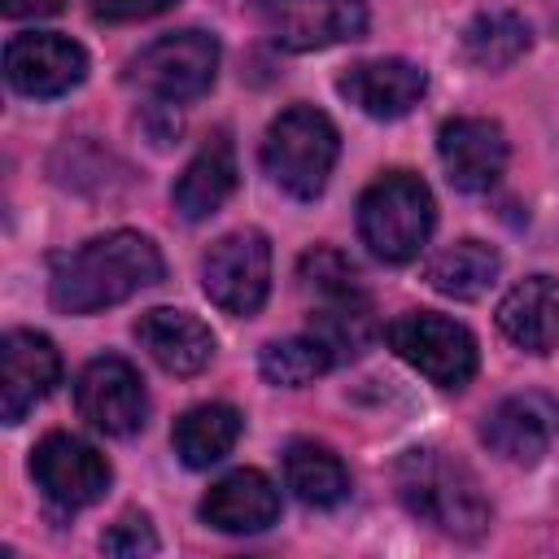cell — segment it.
Listing matches in <instances>:
<instances>
[{"label":"cell","mask_w":559,"mask_h":559,"mask_svg":"<svg viewBox=\"0 0 559 559\" xmlns=\"http://www.w3.org/2000/svg\"><path fill=\"white\" fill-rule=\"evenodd\" d=\"M437 157L459 192H489L507 166V135L489 118H450L437 131Z\"/></svg>","instance_id":"cell-13"},{"label":"cell","mask_w":559,"mask_h":559,"mask_svg":"<svg viewBox=\"0 0 559 559\" xmlns=\"http://www.w3.org/2000/svg\"><path fill=\"white\" fill-rule=\"evenodd\" d=\"M393 489L415 520H424L450 537L472 542L489 524V502L480 493L476 472L437 445H411L393 463Z\"/></svg>","instance_id":"cell-2"},{"label":"cell","mask_w":559,"mask_h":559,"mask_svg":"<svg viewBox=\"0 0 559 559\" xmlns=\"http://www.w3.org/2000/svg\"><path fill=\"white\" fill-rule=\"evenodd\" d=\"M341 135L332 118L314 105H288L280 118H271L262 140V170L297 201H314L328 188V175L336 166Z\"/></svg>","instance_id":"cell-4"},{"label":"cell","mask_w":559,"mask_h":559,"mask_svg":"<svg viewBox=\"0 0 559 559\" xmlns=\"http://www.w3.org/2000/svg\"><path fill=\"white\" fill-rule=\"evenodd\" d=\"M179 0H87V13L96 22H140V17H157Z\"/></svg>","instance_id":"cell-27"},{"label":"cell","mask_w":559,"mask_h":559,"mask_svg":"<svg viewBox=\"0 0 559 559\" xmlns=\"http://www.w3.org/2000/svg\"><path fill=\"white\" fill-rule=\"evenodd\" d=\"M428 87V74L406 61V57H376V61H358L341 74L336 92L358 105L367 118H402L419 105Z\"/></svg>","instance_id":"cell-14"},{"label":"cell","mask_w":559,"mask_h":559,"mask_svg":"<svg viewBox=\"0 0 559 559\" xmlns=\"http://www.w3.org/2000/svg\"><path fill=\"white\" fill-rule=\"evenodd\" d=\"M74 406L79 415L105 432V437H131L144 428V415H148V393H144V380L140 371L127 362V358H92L79 380H74Z\"/></svg>","instance_id":"cell-10"},{"label":"cell","mask_w":559,"mask_h":559,"mask_svg":"<svg viewBox=\"0 0 559 559\" xmlns=\"http://www.w3.org/2000/svg\"><path fill=\"white\" fill-rule=\"evenodd\" d=\"M384 341L402 362H411L424 380H432L441 389H463L476 376V362H480L476 336L463 323H454V319H445L437 310L397 314L384 328Z\"/></svg>","instance_id":"cell-5"},{"label":"cell","mask_w":559,"mask_h":559,"mask_svg":"<svg viewBox=\"0 0 559 559\" xmlns=\"http://www.w3.org/2000/svg\"><path fill=\"white\" fill-rule=\"evenodd\" d=\"M498 271H502V258H498L493 245H485V240H454V245H445V249L428 262L424 280H428L441 297L472 301V297H480V293L498 280Z\"/></svg>","instance_id":"cell-21"},{"label":"cell","mask_w":559,"mask_h":559,"mask_svg":"<svg viewBox=\"0 0 559 559\" xmlns=\"http://www.w3.org/2000/svg\"><path fill=\"white\" fill-rule=\"evenodd\" d=\"M201 288L227 314H258L271 293V245L262 231H227L201 258Z\"/></svg>","instance_id":"cell-7"},{"label":"cell","mask_w":559,"mask_h":559,"mask_svg":"<svg viewBox=\"0 0 559 559\" xmlns=\"http://www.w3.org/2000/svg\"><path fill=\"white\" fill-rule=\"evenodd\" d=\"M87 74V52L57 31H22L4 44V79L22 96H61Z\"/></svg>","instance_id":"cell-11"},{"label":"cell","mask_w":559,"mask_h":559,"mask_svg":"<svg viewBox=\"0 0 559 559\" xmlns=\"http://www.w3.org/2000/svg\"><path fill=\"white\" fill-rule=\"evenodd\" d=\"M297 280L301 288L319 301V306H332V301H354V297H367L362 284H358V271L345 253L328 249V245H314L301 253L297 262Z\"/></svg>","instance_id":"cell-25"},{"label":"cell","mask_w":559,"mask_h":559,"mask_svg":"<svg viewBox=\"0 0 559 559\" xmlns=\"http://www.w3.org/2000/svg\"><path fill=\"white\" fill-rule=\"evenodd\" d=\"M240 428H245V419H240L236 406H227V402H201V406H192V411H183L175 419L170 445L183 459V467H210L223 454H231Z\"/></svg>","instance_id":"cell-20"},{"label":"cell","mask_w":559,"mask_h":559,"mask_svg":"<svg viewBox=\"0 0 559 559\" xmlns=\"http://www.w3.org/2000/svg\"><path fill=\"white\" fill-rule=\"evenodd\" d=\"M100 550H105V555H122V559L157 555V533H153V524H148V515H144V511H127L118 524H109V528H105Z\"/></svg>","instance_id":"cell-26"},{"label":"cell","mask_w":559,"mask_h":559,"mask_svg":"<svg viewBox=\"0 0 559 559\" xmlns=\"http://www.w3.org/2000/svg\"><path fill=\"white\" fill-rule=\"evenodd\" d=\"M533 44V31L520 13L511 9H485L463 26V57L476 70H502L511 61H520Z\"/></svg>","instance_id":"cell-23"},{"label":"cell","mask_w":559,"mask_h":559,"mask_svg":"<svg viewBox=\"0 0 559 559\" xmlns=\"http://www.w3.org/2000/svg\"><path fill=\"white\" fill-rule=\"evenodd\" d=\"M201 520L218 533H262L280 520V489L258 467H236L201 498Z\"/></svg>","instance_id":"cell-16"},{"label":"cell","mask_w":559,"mask_h":559,"mask_svg":"<svg viewBox=\"0 0 559 559\" xmlns=\"http://www.w3.org/2000/svg\"><path fill=\"white\" fill-rule=\"evenodd\" d=\"M231 192H236V153H231V140L227 135H210L197 148V157L183 166V175L175 179L170 201H175V210L188 223H197V218H210Z\"/></svg>","instance_id":"cell-19"},{"label":"cell","mask_w":559,"mask_h":559,"mask_svg":"<svg viewBox=\"0 0 559 559\" xmlns=\"http://www.w3.org/2000/svg\"><path fill=\"white\" fill-rule=\"evenodd\" d=\"M253 13L262 31L293 52L332 48L367 31L362 0H253Z\"/></svg>","instance_id":"cell-8"},{"label":"cell","mask_w":559,"mask_h":559,"mask_svg":"<svg viewBox=\"0 0 559 559\" xmlns=\"http://www.w3.org/2000/svg\"><path fill=\"white\" fill-rule=\"evenodd\" d=\"M437 227L432 192L411 170H384L358 197V236L380 262H411Z\"/></svg>","instance_id":"cell-3"},{"label":"cell","mask_w":559,"mask_h":559,"mask_svg":"<svg viewBox=\"0 0 559 559\" xmlns=\"http://www.w3.org/2000/svg\"><path fill=\"white\" fill-rule=\"evenodd\" d=\"M218 74V39L205 31H170L127 61V83L157 100H197Z\"/></svg>","instance_id":"cell-6"},{"label":"cell","mask_w":559,"mask_h":559,"mask_svg":"<svg viewBox=\"0 0 559 559\" xmlns=\"http://www.w3.org/2000/svg\"><path fill=\"white\" fill-rule=\"evenodd\" d=\"M332 362H336V354H332L328 341H319L314 332H310V336L271 341V345H262V354H258L262 380H266V384H280V389H301V384H310L314 376H323Z\"/></svg>","instance_id":"cell-24"},{"label":"cell","mask_w":559,"mask_h":559,"mask_svg":"<svg viewBox=\"0 0 559 559\" xmlns=\"http://www.w3.org/2000/svg\"><path fill=\"white\" fill-rule=\"evenodd\" d=\"M498 328L511 345L528 354H550L559 345V280L528 275L498 301Z\"/></svg>","instance_id":"cell-18"},{"label":"cell","mask_w":559,"mask_h":559,"mask_svg":"<svg viewBox=\"0 0 559 559\" xmlns=\"http://www.w3.org/2000/svg\"><path fill=\"white\" fill-rule=\"evenodd\" d=\"M284 480L306 507H336L349 493L345 463L319 441H293L284 450Z\"/></svg>","instance_id":"cell-22"},{"label":"cell","mask_w":559,"mask_h":559,"mask_svg":"<svg viewBox=\"0 0 559 559\" xmlns=\"http://www.w3.org/2000/svg\"><path fill=\"white\" fill-rule=\"evenodd\" d=\"M61 380V354L44 332L13 328L0 341V419L22 424V415L52 393Z\"/></svg>","instance_id":"cell-12"},{"label":"cell","mask_w":559,"mask_h":559,"mask_svg":"<svg viewBox=\"0 0 559 559\" xmlns=\"http://www.w3.org/2000/svg\"><path fill=\"white\" fill-rule=\"evenodd\" d=\"M31 476L44 489L48 502H57L66 511H79V507H92V502L105 498V489L114 480V467L83 437H74V432H48L31 450Z\"/></svg>","instance_id":"cell-9"},{"label":"cell","mask_w":559,"mask_h":559,"mask_svg":"<svg viewBox=\"0 0 559 559\" xmlns=\"http://www.w3.org/2000/svg\"><path fill=\"white\" fill-rule=\"evenodd\" d=\"M166 275V262L157 245L140 231H105L79 245L74 253H61L52 262L48 301L61 314H92L105 306H118L135 297L140 288L157 284Z\"/></svg>","instance_id":"cell-1"},{"label":"cell","mask_w":559,"mask_h":559,"mask_svg":"<svg viewBox=\"0 0 559 559\" xmlns=\"http://www.w3.org/2000/svg\"><path fill=\"white\" fill-rule=\"evenodd\" d=\"M135 341L140 349L170 376H197L210 367L214 358V332L188 314V310H175V306H153L135 319Z\"/></svg>","instance_id":"cell-15"},{"label":"cell","mask_w":559,"mask_h":559,"mask_svg":"<svg viewBox=\"0 0 559 559\" xmlns=\"http://www.w3.org/2000/svg\"><path fill=\"white\" fill-rule=\"evenodd\" d=\"M66 0H0L4 17H52L61 13Z\"/></svg>","instance_id":"cell-28"},{"label":"cell","mask_w":559,"mask_h":559,"mask_svg":"<svg viewBox=\"0 0 559 559\" xmlns=\"http://www.w3.org/2000/svg\"><path fill=\"white\" fill-rule=\"evenodd\" d=\"M555 428H559V406H550L546 397H502V402L485 415L480 437H485V445H489L493 454H502L507 463L533 467V463L546 454Z\"/></svg>","instance_id":"cell-17"}]
</instances>
